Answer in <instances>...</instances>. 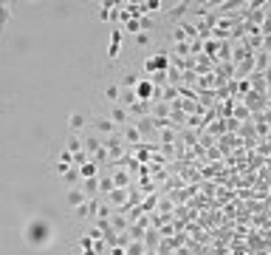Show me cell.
Masks as SVG:
<instances>
[{"instance_id":"obj_1","label":"cell","mask_w":271,"mask_h":255,"mask_svg":"<svg viewBox=\"0 0 271 255\" xmlns=\"http://www.w3.org/2000/svg\"><path fill=\"white\" fill-rule=\"evenodd\" d=\"M23 241L34 249H45L54 244V224L48 219H42V216H34V219L26 221L23 227Z\"/></svg>"},{"instance_id":"obj_2","label":"cell","mask_w":271,"mask_h":255,"mask_svg":"<svg viewBox=\"0 0 271 255\" xmlns=\"http://www.w3.org/2000/svg\"><path fill=\"white\" fill-rule=\"evenodd\" d=\"M105 201H108L113 210H125V207L130 204V187H113L105 196Z\"/></svg>"},{"instance_id":"obj_3","label":"cell","mask_w":271,"mask_h":255,"mask_svg":"<svg viewBox=\"0 0 271 255\" xmlns=\"http://www.w3.org/2000/svg\"><path fill=\"white\" fill-rule=\"evenodd\" d=\"M108 119L110 122H113V125L116 128H125V125H130V111H127L125 108V105H119V102H116V105H110V114H108Z\"/></svg>"},{"instance_id":"obj_4","label":"cell","mask_w":271,"mask_h":255,"mask_svg":"<svg viewBox=\"0 0 271 255\" xmlns=\"http://www.w3.org/2000/svg\"><path fill=\"white\" fill-rule=\"evenodd\" d=\"M108 173L113 179V187H133V173H127L125 167H110Z\"/></svg>"},{"instance_id":"obj_5","label":"cell","mask_w":271,"mask_h":255,"mask_svg":"<svg viewBox=\"0 0 271 255\" xmlns=\"http://www.w3.org/2000/svg\"><path fill=\"white\" fill-rule=\"evenodd\" d=\"M90 125H93L99 134H102V139H108V136H113L116 131H119V128H116L113 122L108 119V116H93V119H90Z\"/></svg>"},{"instance_id":"obj_6","label":"cell","mask_w":271,"mask_h":255,"mask_svg":"<svg viewBox=\"0 0 271 255\" xmlns=\"http://www.w3.org/2000/svg\"><path fill=\"white\" fill-rule=\"evenodd\" d=\"M119 134H121V142H125V145H139V142L144 139V136L139 134V128L133 125V122H130V125H125V128H121Z\"/></svg>"},{"instance_id":"obj_7","label":"cell","mask_w":271,"mask_h":255,"mask_svg":"<svg viewBox=\"0 0 271 255\" xmlns=\"http://www.w3.org/2000/svg\"><path fill=\"white\" fill-rule=\"evenodd\" d=\"M79 179H82V182H85V179H96L99 176V164L96 162H93V159H90V162H85V164H79Z\"/></svg>"},{"instance_id":"obj_8","label":"cell","mask_w":271,"mask_h":255,"mask_svg":"<svg viewBox=\"0 0 271 255\" xmlns=\"http://www.w3.org/2000/svg\"><path fill=\"white\" fill-rule=\"evenodd\" d=\"M110 227H113V232H125L127 227H130V221H127V216H125V213L113 210V216H110Z\"/></svg>"},{"instance_id":"obj_9","label":"cell","mask_w":271,"mask_h":255,"mask_svg":"<svg viewBox=\"0 0 271 255\" xmlns=\"http://www.w3.org/2000/svg\"><path fill=\"white\" fill-rule=\"evenodd\" d=\"M85 201H88V196H85L82 187H68V204H71L73 210H77L79 204H85Z\"/></svg>"},{"instance_id":"obj_10","label":"cell","mask_w":271,"mask_h":255,"mask_svg":"<svg viewBox=\"0 0 271 255\" xmlns=\"http://www.w3.org/2000/svg\"><path fill=\"white\" fill-rule=\"evenodd\" d=\"M121 51V29H113V37H110V46H108V57L116 60Z\"/></svg>"},{"instance_id":"obj_11","label":"cell","mask_w":271,"mask_h":255,"mask_svg":"<svg viewBox=\"0 0 271 255\" xmlns=\"http://www.w3.org/2000/svg\"><path fill=\"white\" fill-rule=\"evenodd\" d=\"M65 151L68 153H79V151H85V139L79 134H68V139H65Z\"/></svg>"},{"instance_id":"obj_12","label":"cell","mask_w":271,"mask_h":255,"mask_svg":"<svg viewBox=\"0 0 271 255\" xmlns=\"http://www.w3.org/2000/svg\"><path fill=\"white\" fill-rule=\"evenodd\" d=\"M144 247H147V249L161 247V232H158L156 227H147V232H144Z\"/></svg>"},{"instance_id":"obj_13","label":"cell","mask_w":271,"mask_h":255,"mask_svg":"<svg viewBox=\"0 0 271 255\" xmlns=\"http://www.w3.org/2000/svg\"><path fill=\"white\" fill-rule=\"evenodd\" d=\"M133 125L139 128V134H141V136H147V134H153V131H156V122H153V116H141V119H133Z\"/></svg>"},{"instance_id":"obj_14","label":"cell","mask_w":271,"mask_h":255,"mask_svg":"<svg viewBox=\"0 0 271 255\" xmlns=\"http://www.w3.org/2000/svg\"><path fill=\"white\" fill-rule=\"evenodd\" d=\"M127 111H130V119H141V116H150V102H133Z\"/></svg>"},{"instance_id":"obj_15","label":"cell","mask_w":271,"mask_h":255,"mask_svg":"<svg viewBox=\"0 0 271 255\" xmlns=\"http://www.w3.org/2000/svg\"><path fill=\"white\" fill-rule=\"evenodd\" d=\"M119 97H121V85L110 82L108 88H105V99H108L110 105H116V102H119Z\"/></svg>"},{"instance_id":"obj_16","label":"cell","mask_w":271,"mask_h":255,"mask_svg":"<svg viewBox=\"0 0 271 255\" xmlns=\"http://www.w3.org/2000/svg\"><path fill=\"white\" fill-rule=\"evenodd\" d=\"M110 190H113V179H110V173H99V196H108Z\"/></svg>"},{"instance_id":"obj_17","label":"cell","mask_w":271,"mask_h":255,"mask_svg":"<svg viewBox=\"0 0 271 255\" xmlns=\"http://www.w3.org/2000/svg\"><path fill=\"white\" fill-rule=\"evenodd\" d=\"M68 125H71V134H79V131L88 125V119H85L82 114H71V116H68Z\"/></svg>"},{"instance_id":"obj_18","label":"cell","mask_w":271,"mask_h":255,"mask_svg":"<svg viewBox=\"0 0 271 255\" xmlns=\"http://www.w3.org/2000/svg\"><path fill=\"white\" fill-rule=\"evenodd\" d=\"M99 147H102V136H88V139H85V153H88L90 159H93V153H96Z\"/></svg>"},{"instance_id":"obj_19","label":"cell","mask_w":271,"mask_h":255,"mask_svg":"<svg viewBox=\"0 0 271 255\" xmlns=\"http://www.w3.org/2000/svg\"><path fill=\"white\" fill-rule=\"evenodd\" d=\"M133 102H139V99H136V88H121L119 105H125V108H130Z\"/></svg>"},{"instance_id":"obj_20","label":"cell","mask_w":271,"mask_h":255,"mask_svg":"<svg viewBox=\"0 0 271 255\" xmlns=\"http://www.w3.org/2000/svg\"><path fill=\"white\" fill-rule=\"evenodd\" d=\"M12 20V3H0V29H6Z\"/></svg>"},{"instance_id":"obj_21","label":"cell","mask_w":271,"mask_h":255,"mask_svg":"<svg viewBox=\"0 0 271 255\" xmlns=\"http://www.w3.org/2000/svg\"><path fill=\"white\" fill-rule=\"evenodd\" d=\"M139 74H133V71H125V77H121V88H136V85H139Z\"/></svg>"},{"instance_id":"obj_22","label":"cell","mask_w":271,"mask_h":255,"mask_svg":"<svg viewBox=\"0 0 271 255\" xmlns=\"http://www.w3.org/2000/svg\"><path fill=\"white\" fill-rule=\"evenodd\" d=\"M125 249H127V255H144V252H147L144 241H130Z\"/></svg>"},{"instance_id":"obj_23","label":"cell","mask_w":271,"mask_h":255,"mask_svg":"<svg viewBox=\"0 0 271 255\" xmlns=\"http://www.w3.org/2000/svg\"><path fill=\"white\" fill-rule=\"evenodd\" d=\"M141 9H144V14H153V12H158V9H164V3L161 0H144Z\"/></svg>"},{"instance_id":"obj_24","label":"cell","mask_w":271,"mask_h":255,"mask_svg":"<svg viewBox=\"0 0 271 255\" xmlns=\"http://www.w3.org/2000/svg\"><path fill=\"white\" fill-rule=\"evenodd\" d=\"M144 71L147 74H158V57H147V60H144Z\"/></svg>"},{"instance_id":"obj_25","label":"cell","mask_w":271,"mask_h":255,"mask_svg":"<svg viewBox=\"0 0 271 255\" xmlns=\"http://www.w3.org/2000/svg\"><path fill=\"white\" fill-rule=\"evenodd\" d=\"M260 37H271V12H268V17L260 23Z\"/></svg>"},{"instance_id":"obj_26","label":"cell","mask_w":271,"mask_h":255,"mask_svg":"<svg viewBox=\"0 0 271 255\" xmlns=\"http://www.w3.org/2000/svg\"><path fill=\"white\" fill-rule=\"evenodd\" d=\"M62 179H65V184H77V182H79V170H77V167H71Z\"/></svg>"},{"instance_id":"obj_27","label":"cell","mask_w":271,"mask_h":255,"mask_svg":"<svg viewBox=\"0 0 271 255\" xmlns=\"http://www.w3.org/2000/svg\"><path fill=\"white\" fill-rule=\"evenodd\" d=\"M125 31H130V34H133V37H136V34H139V31H141L139 20H127V23H125Z\"/></svg>"},{"instance_id":"obj_28","label":"cell","mask_w":271,"mask_h":255,"mask_svg":"<svg viewBox=\"0 0 271 255\" xmlns=\"http://www.w3.org/2000/svg\"><path fill=\"white\" fill-rule=\"evenodd\" d=\"M88 238H90V241H102V238H105V232L99 230L96 224H93V227H90V230H88Z\"/></svg>"},{"instance_id":"obj_29","label":"cell","mask_w":271,"mask_h":255,"mask_svg":"<svg viewBox=\"0 0 271 255\" xmlns=\"http://www.w3.org/2000/svg\"><path fill=\"white\" fill-rule=\"evenodd\" d=\"M85 162H90V156L85 151H79V153H73V167H79V164H85Z\"/></svg>"},{"instance_id":"obj_30","label":"cell","mask_w":271,"mask_h":255,"mask_svg":"<svg viewBox=\"0 0 271 255\" xmlns=\"http://www.w3.org/2000/svg\"><path fill=\"white\" fill-rule=\"evenodd\" d=\"M136 42H139V46H147V42H150V31H139V34H136Z\"/></svg>"},{"instance_id":"obj_31","label":"cell","mask_w":271,"mask_h":255,"mask_svg":"<svg viewBox=\"0 0 271 255\" xmlns=\"http://www.w3.org/2000/svg\"><path fill=\"white\" fill-rule=\"evenodd\" d=\"M173 40H175V42H187V34H184V29H181V26L173 31Z\"/></svg>"},{"instance_id":"obj_32","label":"cell","mask_w":271,"mask_h":255,"mask_svg":"<svg viewBox=\"0 0 271 255\" xmlns=\"http://www.w3.org/2000/svg\"><path fill=\"white\" fill-rule=\"evenodd\" d=\"M175 54L187 57V54H189V42H178V46H175Z\"/></svg>"},{"instance_id":"obj_33","label":"cell","mask_w":271,"mask_h":255,"mask_svg":"<svg viewBox=\"0 0 271 255\" xmlns=\"http://www.w3.org/2000/svg\"><path fill=\"white\" fill-rule=\"evenodd\" d=\"M57 173H60V176H65V173H68V170H71V164H65V162H57Z\"/></svg>"},{"instance_id":"obj_34","label":"cell","mask_w":271,"mask_h":255,"mask_svg":"<svg viewBox=\"0 0 271 255\" xmlns=\"http://www.w3.org/2000/svg\"><path fill=\"white\" fill-rule=\"evenodd\" d=\"M110 252H113V255H127V249L125 247H110Z\"/></svg>"},{"instance_id":"obj_35","label":"cell","mask_w":271,"mask_h":255,"mask_svg":"<svg viewBox=\"0 0 271 255\" xmlns=\"http://www.w3.org/2000/svg\"><path fill=\"white\" fill-rule=\"evenodd\" d=\"M144 255H158V252H156V249H147V252H144Z\"/></svg>"}]
</instances>
